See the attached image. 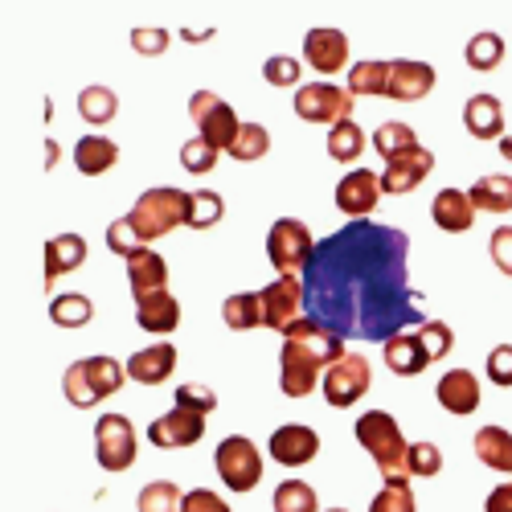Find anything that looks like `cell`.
I'll use <instances>...</instances> for the list:
<instances>
[{"label": "cell", "instance_id": "6da1fadb", "mask_svg": "<svg viewBox=\"0 0 512 512\" xmlns=\"http://www.w3.org/2000/svg\"><path fill=\"white\" fill-rule=\"evenodd\" d=\"M308 320L340 340H394L422 328V291L410 283V238L381 222H349L316 242L304 271Z\"/></svg>", "mask_w": 512, "mask_h": 512}, {"label": "cell", "instance_id": "7a4b0ae2", "mask_svg": "<svg viewBox=\"0 0 512 512\" xmlns=\"http://www.w3.org/2000/svg\"><path fill=\"white\" fill-rule=\"evenodd\" d=\"M345 353H349V349H345V340H340L336 332H324V328H316L312 320L300 324L291 336H283L279 390H283L287 398H308V394L320 386V381H324L328 365H336Z\"/></svg>", "mask_w": 512, "mask_h": 512}, {"label": "cell", "instance_id": "3957f363", "mask_svg": "<svg viewBox=\"0 0 512 512\" xmlns=\"http://www.w3.org/2000/svg\"><path fill=\"white\" fill-rule=\"evenodd\" d=\"M357 443L373 455L381 480L386 488H410V467H406V455H410V443L402 439V426L394 422V414L386 410H365L357 418Z\"/></svg>", "mask_w": 512, "mask_h": 512}, {"label": "cell", "instance_id": "277c9868", "mask_svg": "<svg viewBox=\"0 0 512 512\" xmlns=\"http://www.w3.org/2000/svg\"><path fill=\"white\" fill-rule=\"evenodd\" d=\"M123 381H127V365H119L115 357H82L62 373V394L78 410H87V406H99L103 398L119 394Z\"/></svg>", "mask_w": 512, "mask_h": 512}, {"label": "cell", "instance_id": "5b68a950", "mask_svg": "<svg viewBox=\"0 0 512 512\" xmlns=\"http://www.w3.org/2000/svg\"><path fill=\"white\" fill-rule=\"evenodd\" d=\"M127 222L136 226V234H140L144 242H156V238L173 234L177 226L189 222V193H185V189H168V185L148 189V193H140V201L132 205Z\"/></svg>", "mask_w": 512, "mask_h": 512}, {"label": "cell", "instance_id": "8992f818", "mask_svg": "<svg viewBox=\"0 0 512 512\" xmlns=\"http://www.w3.org/2000/svg\"><path fill=\"white\" fill-rule=\"evenodd\" d=\"M312 254H316V238L300 218H279L267 234V259L279 275H295L304 279V271L312 267Z\"/></svg>", "mask_w": 512, "mask_h": 512}, {"label": "cell", "instance_id": "52a82bcc", "mask_svg": "<svg viewBox=\"0 0 512 512\" xmlns=\"http://www.w3.org/2000/svg\"><path fill=\"white\" fill-rule=\"evenodd\" d=\"M259 295H263V320H267V328L291 336L300 324H308V291H304V279L279 275Z\"/></svg>", "mask_w": 512, "mask_h": 512}, {"label": "cell", "instance_id": "ba28073f", "mask_svg": "<svg viewBox=\"0 0 512 512\" xmlns=\"http://www.w3.org/2000/svg\"><path fill=\"white\" fill-rule=\"evenodd\" d=\"M189 119L197 123V136L205 144H213L218 152H230L238 132H242V123L234 115V107L222 99V95H213V91H193L189 99Z\"/></svg>", "mask_w": 512, "mask_h": 512}, {"label": "cell", "instance_id": "9c48e42d", "mask_svg": "<svg viewBox=\"0 0 512 512\" xmlns=\"http://www.w3.org/2000/svg\"><path fill=\"white\" fill-rule=\"evenodd\" d=\"M213 467H218V476L230 492H254L263 480V451L254 447L246 435H230L226 443H218Z\"/></svg>", "mask_w": 512, "mask_h": 512}, {"label": "cell", "instance_id": "30bf717a", "mask_svg": "<svg viewBox=\"0 0 512 512\" xmlns=\"http://www.w3.org/2000/svg\"><path fill=\"white\" fill-rule=\"evenodd\" d=\"M373 386V365L369 357L361 353H345L336 365H328L324 381H320V390H324V402L336 406V410H345V406H357Z\"/></svg>", "mask_w": 512, "mask_h": 512}, {"label": "cell", "instance_id": "8fae6325", "mask_svg": "<svg viewBox=\"0 0 512 512\" xmlns=\"http://www.w3.org/2000/svg\"><path fill=\"white\" fill-rule=\"evenodd\" d=\"M295 115L304 123H345L353 119V91L349 87H336V82H304L295 91Z\"/></svg>", "mask_w": 512, "mask_h": 512}, {"label": "cell", "instance_id": "7c38bea8", "mask_svg": "<svg viewBox=\"0 0 512 512\" xmlns=\"http://www.w3.org/2000/svg\"><path fill=\"white\" fill-rule=\"evenodd\" d=\"M95 459L103 472H127L136 463V426L123 414H99L95 422Z\"/></svg>", "mask_w": 512, "mask_h": 512}, {"label": "cell", "instance_id": "4fadbf2b", "mask_svg": "<svg viewBox=\"0 0 512 512\" xmlns=\"http://www.w3.org/2000/svg\"><path fill=\"white\" fill-rule=\"evenodd\" d=\"M201 435H205V414L185 410V406H173L168 414L148 422V443H156L160 451L193 447V443H201Z\"/></svg>", "mask_w": 512, "mask_h": 512}, {"label": "cell", "instance_id": "5bb4252c", "mask_svg": "<svg viewBox=\"0 0 512 512\" xmlns=\"http://www.w3.org/2000/svg\"><path fill=\"white\" fill-rule=\"evenodd\" d=\"M381 177L369 173V168H353L345 181H336V209L349 213V222H369V213L381 201Z\"/></svg>", "mask_w": 512, "mask_h": 512}, {"label": "cell", "instance_id": "9a60e30c", "mask_svg": "<svg viewBox=\"0 0 512 512\" xmlns=\"http://www.w3.org/2000/svg\"><path fill=\"white\" fill-rule=\"evenodd\" d=\"M267 447H271V459L279 467H304V463H312L320 455V435L304 422H287L271 435Z\"/></svg>", "mask_w": 512, "mask_h": 512}, {"label": "cell", "instance_id": "2e32d148", "mask_svg": "<svg viewBox=\"0 0 512 512\" xmlns=\"http://www.w3.org/2000/svg\"><path fill=\"white\" fill-rule=\"evenodd\" d=\"M304 58L316 74H336V70H345L349 66V37L340 33V29H308L304 37Z\"/></svg>", "mask_w": 512, "mask_h": 512}, {"label": "cell", "instance_id": "e0dca14e", "mask_svg": "<svg viewBox=\"0 0 512 512\" xmlns=\"http://www.w3.org/2000/svg\"><path fill=\"white\" fill-rule=\"evenodd\" d=\"M431 173H435V152L418 144L406 156L386 164V173H381V189H386V193H414Z\"/></svg>", "mask_w": 512, "mask_h": 512}, {"label": "cell", "instance_id": "ac0fdd59", "mask_svg": "<svg viewBox=\"0 0 512 512\" xmlns=\"http://www.w3.org/2000/svg\"><path fill=\"white\" fill-rule=\"evenodd\" d=\"M435 82H439V74H435L431 62L398 58L390 66V95L386 99H394V103H418V99H426V95L435 91Z\"/></svg>", "mask_w": 512, "mask_h": 512}, {"label": "cell", "instance_id": "d6986e66", "mask_svg": "<svg viewBox=\"0 0 512 512\" xmlns=\"http://www.w3.org/2000/svg\"><path fill=\"white\" fill-rule=\"evenodd\" d=\"M82 263H87V238L82 234H58L46 242V263H41V287H54L62 275L78 271Z\"/></svg>", "mask_w": 512, "mask_h": 512}, {"label": "cell", "instance_id": "ffe728a7", "mask_svg": "<svg viewBox=\"0 0 512 512\" xmlns=\"http://www.w3.org/2000/svg\"><path fill=\"white\" fill-rule=\"evenodd\" d=\"M435 398L447 414H476L480 410V377L472 369H447L435 386Z\"/></svg>", "mask_w": 512, "mask_h": 512}, {"label": "cell", "instance_id": "44dd1931", "mask_svg": "<svg viewBox=\"0 0 512 512\" xmlns=\"http://www.w3.org/2000/svg\"><path fill=\"white\" fill-rule=\"evenodd\" d=\"M173 373H177V345H144L127 361V377L140 381V386H160Z\"/></svg>", "mask_w": 512, "mask_h": 512}, {"label": "cell", "instance_id": "7402d4cb", "mask_svg": "<svg viewBox=\"0 0 512 512\" xmlns=\"http://www.w3.org/2000/svg\"><path fill=\"white\" fill-rule=\"evenodd\" d=\"M431 218L447 234H467L476 226V201H472V193H463V189H443L431 201Z\"/></svg>", "mask_w": 512, "mask_h": 512}, {"label": "cell", "instance_id": "603a6c76", "mask_svg": "<svg viewBox=\"0 0 512 512\" xmlns=\"http://www.w3.org/2000/svg\"><path fill=\"white\" fill-rule=\"evenodd\" d=\"M127 283H132V295L136 300H148V295H160L168 291V263L152 246H144L140 254L127 259Z\"/></svg>", "mask_w": 512, "mask_h": 512}, {"label": "cell", "instance_id": "cb8c5ba5", "mask_svg": "<svg viewBox=\"0 0 512 512\" xmlns=\"http://www.w3.org/2000/svg\"><path fill=\"white\" fill-rule=\"evenodd\" d=\"M463 127L476 140H504V103L496 95H472L463 103Z\"/></svg>", "mask_w": 512, "mask_h": 512}, {"label": "cell", "instance_id": "d4e9b609", "mask_svg": "<svg viewBox=\"0 0 512 512\" xmlns=\"http://www.w3.org/2000/svg\"><path fill=\"white\" fill-rule=\"evenodd\" d=\"M136 324L152 336H168V332H177L181 324V304H177V295H148V300H136Z\"/></svg>", "mask_w": 512, "mask_h": 512}, {"label": "cell", "instance_id": "484cf974", "mask_svg": "<svg viewBox=\"0 0 512 512\" xmlns=\"http://www.w3.org/2000/svg\"><path fill=\"white\" fill-rule=\"evenodd\" d=\"M386 365L398 377H418L426 365H431V353H426L418 332H398L394 340H386Z\"/></svg>", "mask_w": 512, "mask_h": 512}, {"label": "cell", "instance_id": "4316f807", "mask_svg": "<svg viewBox=\"0 0 512 512\" xmlns=\"http://www.w3.org/2000/svg\"><path fill=\"white\" fill-rule=\"evenodd\" d=\"M115 160H119V144L107 140V136H82V140L74 144V164H78L82 177H103V173H111Z\"/></svg>", "mask_w": 512, "mask_h": 512}, {"label": "cell", "instance_id": "83f0119b", "mask_svg": "<svg viewBox=\"0 0 512 512\" xmlns=\"http://www.w3.org/2000/svg\"><path fill=\"white\" fill-rule=\"evenodd\" d=\"M476 455H480L484 467H492V472L512 476V431H504V426H480L476 431Z\"/></svg>", "mask_w": 512, "mask_h": 512}, {"label": "cell", "instance_id": "f1b7e54d", "mask_svg": "<svg viewBox=\"0 0 512 512\" xmlns=\"http://www.w3.org/2000/svg\"><path fill=\"white\" fill-rule=\"evenodd\" d=\"M222 320L226 328L234 332H250V328H263V295L259 291H238V295H226L222 304Z\"/></svg>", "mask_w": 512, "mask_h": 512}, {"label": "cell", "instance_id": "f546056e", "mask_svg": "<svg viewBox=\"0 0 512 512\" xmlns=\"http://www.w3.org/2000/svg\"><path fill=\"white\" fill-rule=\"evenodd\" d=\"M467 193H472L480 213H512V177H504V173L480 177Z\"/></svg>", "mask_w": 512, "mask_h": 512}, {"label": "cell", "instance_id": "4dcf8cb0", "mask_svg": "<svg viewBox=\"0 0 512 512\" xmlns=\"http://www.w3.org/2000/svg\"><path fill=\"white\" fill-rule=\"evenodd\" d=\"M410 148H418V136H414V127H410V123L390 119V123H381L377 132H373V152L386 160V164L398 160V156H406Z\"/></svg>", "mask_w": 512, "mask_h": 512}, {"label": "cell", "instance_id": "1f68e13d", "mask_svg": "<svg viewBox=\"0 0 512 512\" xmlns=\"http://www.w3.org/2000/svg\"><path fill=\"white\" fill-rule=\"evenodd\" d=\"M463 58H467V66L480 70V74L496 70V66L504 62V37H500V33H492V29H484V33H476V37H467Z\"/></svg>", "mask_w": 512, "mask_h": 512}, {"label": "cell", "instance_id": "d6a6232c", "mask_svg": "<svg viewBox=\"0 0 512 512\" xmlns=\"http://www.w3.org/2000/svg\"><path fill=\"white\" fill-rule=\"evenodd\" d=\"M136 512H185V492L173 480H152L140 488Z\"/></svg>", "mask_w": 512, "mask_h": 512}, {"label": "cell", "instance_id": "836d02e7", "mask_svg": "<svg viewBox=\"0 0 512 512\" xmlns=\"http://www.w3.org/2000/svg\"><path fill=\"white\" fill-rule=\"evenodd\" d=\"M390 66L394 62H357L353 70H349V91H353V99L357 95H390Z\"/></svg>", "mask_w": 512, "mask_h": 512}, {"label": "cell", "instance_id": "e575fe53", "mask_svg": "<svg viewBox=\"0 0 512 512\" xmlns=\"http://www.w3.org/2000/svg\"><path fill=\"white\" fill-rule=\"evenodd\" d=\"M361 152H365V132H361L357 119H345V123L328 127V156H332V160L353 164Z\"/></svg>", "mask_w": 512, "mask_h": 512}, {"label": "cell", "instance_id": "d590c367", "mask_svg": "<svg viewBox=\"0 0 512 512\" xmlns=\"http://www.w3.org/2000/svg\"><path fill=\"white\" fill-rule=\"evenodd\" d=\"M115 111H119V95L111 87H82L78 91V115L87 123L103 127V123L115 119Z\"/></svg>", "mask_w": 512, "mask_h": 512}, {"label": "cell", "instance_id": "8d00e7d4", "mask_svg": "<svg viewBox=\"0 0 512 512\" xmlns=\"http://www.w3.org/2000/svg\"><path fill=\"white\" fill-rule=\"evenodd\" d=\"M226 218V201H222V193H213V189H197V193H189V230H213Z\"/></svg>", "mask_w": 512, "mask_h": 512}, {"label": "cell", "instance_id": "74e56055", "mask_svg": "<svg viewBox=\"0 0 512 512\" xmlns=\"http://www.w3.org/2000/svg\"><path fill=\"white\" fill-rule=\"evenodd\" d=\"M50 320L58 328H87L95 320V304L87 295H54L50 300Z\"/></svg>", "mask_w": 512, "mask_h": 512}, {"label": "cell", "instance_id": "f35d334b", "mask_svg": "<svg viewBox=\"0 0 512 512\" xmlns=\"http://www.w3.org/2000/svg\"><path fill=\"white\" fill-rule=\"evenodd\" d=\"M275 512H320L316 488L304 480H283L275 488Z\"/></svg>", "mask_w": 512, "mask_h": 512}, {"label": "cell", "instance_id": "ab89813d", "mask_svg": "<svg viewBox=\"0 0 512 512\" xmlns=\"http://www.w3.org/2000/svg\"><path fill=\"white\" fill-rule=\"evenodd\" d=\"M267 152H271V132H267V127H263V123H242V132H238L230 156L254 164V160H263Z\"/></svg>", "mask_w": 512, "mask_h": 512}, {"label": "cell", "instance_id": "60d3db41", "mask_svg": "<svg viewBox=\"0 0 512 512\" xmlns=\"http://www.w3.org/2000/svg\"><path fill=\"white\" fill-rule=\"evenodd\" d=\"M406 467H410V480H435L443 472V451L435 443H410V455H406Z\"/></svg>", "mask_w": 512, "mask_h": 512}, {"label": "cell", "instance_id": "b9f144b4", "mask_svg": "<svg viewBox=\"0 0 512 512\" xmlns=\"http://www.w3.org/2000/svg\"><path fill=\"white\" fill-rule=\"evenodd\" d=\"M218 148L213 144H205L201 136H193V140H185L181 144V164H185V173H193V177H205V173H213V164H218Z\"/></svg>", "mask_w": 512, "mask_h": 512}, {"label": "cell", "instance_id": "7bdbcfd3", "mask_svg": "<svg viewBox=\"0 0 512 512\" xmlns=\"http://www.w3.org/2000/svg\"><path fill=\"white\" fill-rule=\"evenodd\" d=\"M144 246H148V242L136 234V226L127 222V218H119V222H111V226H107V250H115L123 263L132 259V254H140Z\"/></svg>", "mask_w": 512, "mask_h": 512}, {"label": "cell", "instance_id": "ee69618b", "mask_svg": "<svg viewBox=\"0 0 512 512\" xmlns=\"http://www.w3.org/2000/svg\"><path fill=\"white\" fill-rule=\"evenodd\" d=\"M418 336H422L426 353H431V361H443V357L451 353V345H455V332H451V324H443V320H426V324L418 328Z\"/></svg>", "mask_w": 512, "mask_h": 512}, {"label": "cell", "instance_id": "f6af8a7d", "mask_svg": "<svg viewBox=\"0 0 512 512\" xmlns=\"http://www.w3.org/2000/svg\"><path fill=\"white\" fill-rule=\"evenodd\" d=\"M263 78L271 87H295V82H300V62L287 58V54H275L263 62Z\"/></svg>", "mask_w": 512, "mask_h": 512}, {"label": "cell", "instance_id": "bcb514c9", "mask_svg": "<svg viewBox=\"0 0 512 512\" xmlns=\"http://www.w3.org/2000/svg\"><path fill=\"white\" fill-rule=\"evenodd\" d=\"M177 406H185V410H197V414H213L218 410V394L213 390H205V386H193V381H185V386H177Z\"/></svg>", "mask_w": 512, "mask_h": 512}, {"label": "cell", "instance_id": "7dc6e473", "mask_svg": "<svg viewBox=\"0 0 512 512\" xmlns=\"http://www.w3.org/2000/svg\"><path fill=\"white\" fill-rule=\"evenodd\" d=\"M369 512H418L414 492L410 488H381L369 504Z\"/></svg>", "mask_w": 512, "mask_h": 512}, {"label": "cell", "instance_id": "c3c4849f", "mask_svg": "<svg viewBox=\"0 0 512 512\" xmlns=\"http://www.w3.org/2000/svg\"><path fill=\"white\" fill-rule=\"evenodd\" d=\"M488 254H492L496 271L512 279V226H500V230H492V238H488Z\"/></svg>", "mask_w": 512, "mask_h": 512}, {"label": "cell", "instance_id": "681fc988", "mask_svg": "<svg viewBox=\"0 0 512 512\" xmlns=\"http://www.w3.org/2000/svg\"><path fill=\"white\" fill-rule=\"evenodd\" d=\"M488 377L496 381L500 390L512 386V345H496V349L488 353Z\"/></svg>", "mask_w": 512, "mask_h": 512}, {"label": "cell", "instance_id": "f907efd6", "mask_svg": "<svg viewBox=\"0 0 512 512\" xmlns=\"http://www.w3.org/2000/svg\"><path fill=\"white\" fill-rule=\"evenodd\" d=\"M132 50L144 58H156L168 50V29H136L132 33Z\"/></svg>", "mask_w": 512, "mask_h": 512}, {"label": "cell", "instance_id": "816d5d0a", "mask_svg": "<svg viewBox=\"0 0 512 512\" xmlns=\"http://www.w3.org/2000/svg\"><path fill=\"white\" fill-rule=\"evenodd\" d=\"M185 512H230V504L209 488H193V492H185Z\"/></svg>", "mask_w": 512, "mask_h": 512}, {"label": "cell", "instance_id": "f5cc1de1", "mask_svg": "<svg viewBox=\"0 0 512 512\" xmlns=\"http://www.w3.org/2000/svg\"><path fill=\"white\" fill-rule=\"evenodd\" d=\"M484 512H512V480L488 492V500H484Z\"/></svg>", "mask_w": 512, "mask_h": 512}, {"label": "cell", "instance_id": "db71d44e", "mask_svg": "<svg viewBox=\"0 0 512 512\" xmlns=\"http://www.w3.org/2000/svg\"><path fill=\"white\" fill-rule=\"evenodd\" d=\"M500 156H504V160H512V136H504V140H500Z\"/></svg>", "mask_w": 512, "mask_h": 512}, {"label": "cell", "instance_id": "11a10c76", "mask_svg": "<svg viewBox=\"0 0 512 512\" xmlns=\"http://www.w3.org/2000/svg\"><path fill=\"white\" fill-rule=\"evenodd\" d=\"M328 512H349V508H328Z\"/></svg>", "mask_w": 512, "mask_h": 512}]
</instances>
